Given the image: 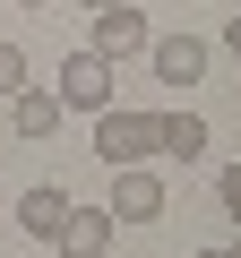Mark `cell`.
<instances>
[{
  "label": "cell",
  "mask_w": 241,
  "mask_h": 258,
  "mask_svg": "<svg viewBox=\"0 0 241 258\" xmlns=\"http://www.w3.org/2000/svg\"><path fill=\"white\" fill-rule=\"evenodd\" d=\"M18 86H26V52H18V43H0V95H18Z\"/></svg>",
  "instance_id": "obj_10"
},
{
  "label": "cell",
  "mask_w": 241,
  "mask_h": 258,
  "mask_svg": "<svg viewBox=\"0 0 241 258\" xmlns=\"http://www.w3.org/2000/svg\"><path fill=\"white\" fill-rule=\"evenodd\" d=\"M215 189H224V207L241 215V164H224V181H215Z\"/></svg>",
  "instance_id": "obj_11"
},
{
  "label": "cell",
  "mask_w": 241,
  "mask_h": 258,
  "mask_svg": "<svg viewBox=\"0 0 241 258\" xmlns=\"http://www.w3.org/2000/svg\"><path fill=\"white\" fill-rule=\"evenodd\" d=\"M224 52H232V60H241V9H232V18H224Z\"/></svg>",
  "instance_id": "obj_12"
},
{
  "label": "cell",
  "mask_w": 241,
  "mask_h": 258,
  "mask_svg": "<svg viewBox=\"0 0 241 258\" xmlns=\"http://www.w3.org/2000/svg\"><path fill=\"white\" fill-rule=\"evenodd\" d=\"M224 258H241V232H232V249H224Z\"/></svg>",
  "instance_id": "obj_15"
},
{
  "label": "cell",
  "mask_w": 241,
  "mask_h": 258,
  "mask_svg": "<svg viewBox=\"0 0 241 258\" xmlns=\"http://www.w3.org/2000/svg\"><path fill=\"white\" fill-rule=\"evenodd\" d=\"M147 60H155L164 86H198L207 78V35H190V26L181 35H147Z\"/></svg>",
  "instance_id": "obj_3"
},
{
  "label": "cell",
  "mask_w": 241,
  "mask_h": 258,
  "mask_svg": "<svg viewBox=\"0 0 241 258\" xmlns=\"http://www.w3.org/2000/svg\"><path fill=\"white\" fill-rule=\"evenodd\" d=\"M198 258H224V249H198Z\"/></svg>",
  "instance_id": "obj_16"
},
{
  "label": "cell",
  "mask_w": 241,
  "mask_h": 258,
  "mask_svg": "<svg viewBox=\"0 0 241 258\" xmlns=\"http://www.w3.org/2000/svg\"><path fill=\"white\" fill-rule=\"evenodd\" d=\"M86 52H103V60H130V52H147V18L130 9V0L95 9V35H86Z\"/></svg>",
  "instance_id": "obj_5"
},
{
  "label": "cell",
  "mask_w": 241,
  "mask_h": 258,
  "mask_svg": "<svg viewBox=\"0 0 241 258\" xmlns=\"http://www.w3.org/2000/svg\"><path fill=\"white\" fill-rule=\"evenodd\" d=\"M52 95H61V112H103V103H112V60H103V52H69Z\"/></svg>",
  "instance_id": "obj_2"
},
{
  "label": "cell",
  "mask_w": 241,
  "mask_h": 258,
  "mask_svg": "<svg viewBox=\"0 0 241 258\" xmlns=\"http://www.w3.org/2000/svg\"><path fill=\"white\" fill-rule=\"evenodd\" d=\"M95 155H103V164H147V155H155V112L103 103V112H95Z\"/></svg>",
  "instance_id": "obj_1"
},
{
  "label": "cell",
  "mask_w": 241,
  "mask_h": 258,
  "mask_svg": "<svg viewBox=\"0 0 241 258\" xmlns=\"http://www.w3.org/2000/svg\"><path fill=\"white\" fill-rule=\"evenodd\" d=\"M112 224H164V181L147 164H120L112 181Z\"/></svg>",
  "instance_id": "obj_4"
},
{
  "label": "cell",
  "mask_w": 241,
  "mask_h": 258,
  "mask_svg": "<svg viewBox=\"0 0 241 258\" xmlns=\"http://www.w3.org/2000/svg\"><path fill=\"white\" fill-rule=\"evenodd\" d=\"M69 207H78V198H69L61 181H35V189H18V224H26V232H35L43 249L61 241V224H69Z\"/></svg>",
  "instance_id": "obj_6"
},
{
  "label": "cell",
  "mask_w": 241,
  "mask_h": 258,
  "mask_svg": "<svg viewBox=\"0 0 241 258\" xmlns=\"http://www.w3.org/2000/svg\"><path fill=\"white\" fill-rule=\"evenodd\" d=\"M18 9H52V0H18Z\"/></svg>",
  "instance_id": "obj_14"
},
{
  "label": "cell",
  "mask_w": 241,
  "mask_h": 258,
  "mask_svg": "<svg viewBox=\"0 0 241 258\" xmlns=\"http://www.w3.org/2000/svg\"><path fill=\"white\" fill-rule=\"evenodd\" d=\"M0 207H9V189H0Z\"/></svg>",
  "instance_id": "obj_17"
},
{
  "label": "cell",
  "mask_w": 241,
  "mask_h": 258,
  "mask_svg": "<svg viewBox=\"0 0 241 258\" xmlns=\"http://www.w3.org/2000/svg\"><path fill=\"white\" fill-rule=\"evenodd\" d=\"M78 9H86V18H95V9H112V0H78Z\"/></svg>",
  "instance_id": "obj_13"
},
{
  "label": "cell",
  "mask_w": 241,
  "mask_h": 258,
  "mask_svg": "<svg viewBox=\"0 0 241 258\" xmlns=\"http://www.w3.org/2000/svg\"><path fill=\"white\" fill-rule=\"evenodd\" d=\"M9 129H18L26 147H43L52 129H61V95H52V86H18V95H9Z\"/></svg>",
  "instance_id": "obj_7"
},
{
  "label": "cell",
  "mask_w": 241,
  "mask_h": 258,
  "mask_svg": "<svg viewBox=\"0 0 241 258\" xmlns=\"http://www.w3.org/2000/svg\"><path fill=\"white\" fill-rule=\"evenodd\" d=\"M155 155L198 164V155H207V120H198V112H155Z\"/></svg>",
  "instance_id": "obj_9"
},
{
  "label": "cell",
  "mask_w": 241,
  "mask_h": 258,
  "mask_svg": "<svg viewBox=\"0 0 241 258\" xmlns=\"http://www.w3.org/2000/svg\"><path fill=\"white\" fill-rule=\"evenodd\" d=\"M61 249H69V258H112V207H69Z\"/></svg>",
  "instance_id": "obj_8"
}]
</instances>
